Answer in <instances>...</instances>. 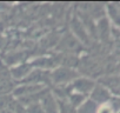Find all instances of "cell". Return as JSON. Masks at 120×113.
<instances>
[{"instance_id": "5", "label": "cell", "mask_w": 120, "mask_h": 113, "mask_svg": "<svg viewBox=\"0 0 120 113\" xmlns=\"http://www.w3.org/2000/svg\"><path fill=\"white\" fill-rule=\"evenodd\" d=\"M28 113H45V112L41 108V106H39V105H32L28 108Z\"/></svg>"}, {"instance_id": "4", "label": "cell", "mask_w": 120, "mask_h": 113, "mask_svg": "<svg viewBox=\"0 0 120 113\" xmlns=\"http://www.w3.org/2000/svg\"><path fill=\"white\" fill-rule=\"evenodd\" d=\"M94 105L92 104V102H87V104H85L84 106H82V108H81V113H94V107H93Z\"/></svg>"}, {"instance_id": "6", "label": "cell", "mask_w": 120, "mask_h": 113, "mask_svg": "<svg viewBox=\"0 0 120 113\" xmlns=\"http://www.w3.org/2000/svg\"><path fill=\"white\" fill-rule=\"evenodd\" d=\"M10 86H11V85H10L8 83H6V81L0 83V93H5V92L10 91V90H11Z\"/></svg>"}, {"instance_id": "1", "label": "cell", "mask_w": 120, "mask_h": 113, "mask_svg": "<svg viewBox=\"0 0 120 113\" xmlns=\"http://www.w3.org/2000/svg\"><path fill=\"white\" fill-rule=\"evenodd\" d=\"M70 74H71V72L67 68H60L53 74V79L56 81H64L70 78Z\"/></svg>"}, {"instance_id": "7", "label": "cell", "mask_w": 120, "mask_h": 113, "mask_svg": "<svg viewBox=\"0 0 120 113\" xmlns=\"http://www.w3.org/2000/svg\"><path fill=\"white\" fill-rule=\"evenodd\" d=\"M100 113H112V107H102Z\"/></svg>"}, {"instance_id": "8", "label": "cell", "mask_w": 120, "mask_h": 113, "mask_svg": "<svg viewBox=\"0 0 120 113\" xmlns=\"http://www.w3.org/2000/svg\"><path fill=\"white\" fill-rule=\"evenodd\" d=\"M4 113H13V112H7V111H5Z\"/></svg>"}, {"instance_id": "2", "label": "cell", "mask_w": 120, "mask_h": 113, "mask_svg": "<svg viewBox=\"0 0 120 113\" xmlns=\"http://www.w3.org/2000/svg\"><path fill=\"white\" fill-rule=\"evenodd\" d=\"M93 97H94L95 99H98V100H105V99L108 98V94H107V92H106L104 88L97 87V88L94 90V92H93Z\"/></svg>"}, {"instance_id": "3", "label": "cell", "mask_w": 120, "mask_h": 113, "mask_svg": "<svg viewBox=\"0 0 120 113\" xmlns=\"http://www.w3.org/2000/svg\"><path fill=\"white\" fill-rule=\"evenodd\" d=\"M75 86L80 91H90L92 88V84L87 80H78L75 83Z\"/></svg>"}]
</instances>
